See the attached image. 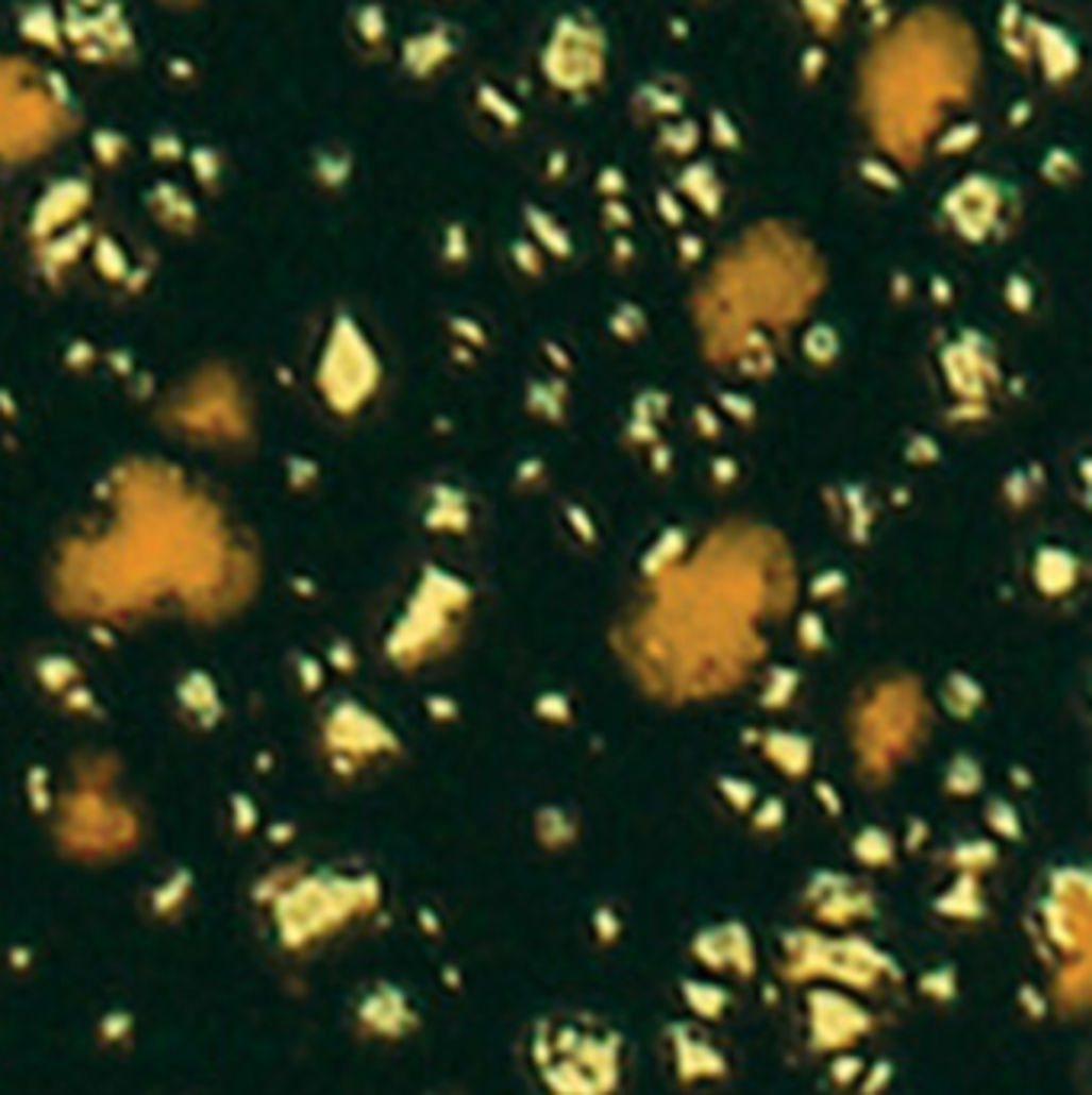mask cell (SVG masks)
Wrapping results in <instances>:
<instances>
[{
	"instance_id": "obj_3",
	"label": "cell",
	"mask_w": 1092,
	"mask_h": 1095,
	"mask_svg": "<svg viewBox=\"0 0 1092 1095\" xmlns=\"http://www.w3.org/2000/svg\"><path fill=\"white\" fill-rule=\"evenodd\" d=\"M807 1006L813 1022V1041L824 1044L827 1050H837L866 1031V1012L843 993H813Z\"/></svg>"
},
{
	"instance_id": "obj_2",
	"label": "cell",
	"mask_w": 1092,
	"mask_h": 1095,
	"mask_svg": "<svg viewBox=\"0 0 1092 1095\" xmlns=\"http://www.w3.org/2000/svg\"><path fill=\"white\" fill-rule=\"evenodd\" d=\"M667 1047L673 1054V1069L679 1082H718L727 1076V1057L708 1038H702L692 1025H673L667 1031Z\"/></svg>"
},
{
	"instance_id": "obj_1",
	"label": "cell",
	"mask_w": 1092,
	"mask_h": 1095,
	"mask_svg": "<svg viewBox=\"0 0 1092 1095\" xmlns=\"http://www.w3.org/2000/svg\"><path fill=\"white\" fill-rule=\"evenodd\" d=\"M532 1060L552 1095H612L622 1076V1038L600 1018H552L532 1034Z\"/></svg>"
},
{
	"instance_id": "obj_4",
	"label": "cell",
	"mask_w": 1092,
	"mask_h": 1095,
	"mask_svg": "<svg viewBox=\"0 0 1092 1095\" xmlns=\"http://www.w3.org/2000/svg\"><path fill=\"white\" fill-rule=\"evenodd\" d=\"M686 1003L702 1015V1018H721L724 1009L730 1006V999L724 996V990L711 987V983H699V980H686Z\"/></svg>"
},
{
	"instance_id": "obj_5",
	"label": "cell",
	"mask_w": 1092,
	"mask_h": 1095,
	"mask_svg": "<svg viewBox=\"0 0 1092 1095\" xmlns=\"http://www.w3.org/2000/svg\"><path fill=\"white\" fill-rule=\"evenodd\" d=\"M955 990H958V977L952 974V967H933L926 977H923V993L936 1003H948L955 999Z\"/></svg>"
}]
</instances>
